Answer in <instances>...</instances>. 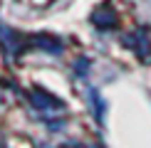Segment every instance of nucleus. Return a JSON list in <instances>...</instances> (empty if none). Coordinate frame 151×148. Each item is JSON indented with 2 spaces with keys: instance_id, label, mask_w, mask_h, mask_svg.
Here are the masks:
<instances>
[{
  "instance_id": "1",
  "label": "nucleus",
  "mask_w": 151,
  "mask_h": 148,
  "mask_svg": "<svg viewBox=\"0 0 151 148\" xmlns=\"http://www.w3.org/2000/svg\"><path fill=\"white\" fill-rule=\"evenodd\" d=\"M114 22H116V15L111 10V5H102L94 12V25H99V27H111Z\"/></svg>"
}]
</instances>
